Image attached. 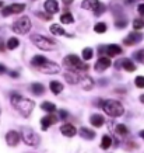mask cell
I'll return each instance as SVG.
<instances>
[{
  "mask_svg": "<svg viewBox=\"0 0 144 153\" xmlns=\"http://www.w3.org/2000/svg\"><path fill=\"white\" fill-rule=\"evenodd\" d=\"M116 132H118L119 135H127V132H129V131H127V128H126L125 125L119 124V125L116 126Z\"/></svg>",
  "mask_w": 144,
  "mask_h": 153,
  "instance_id": "33",
  "label": "cell"
},
{
  "mask_svg": "<svg viewBox=\"0 0 144 153\" xmlns=\"http://www.w3.org/2000/svg\"><path fill=\"white\" fill-rule=\"evenodd\" d=\"M0 7H3V1H0Z\"/></svg>",
  "mask_w": 144,
  "mask_h": 153,
  "instance_id": "44",
  "label": "cell"
},
{
  "mask_svg": "<svg viewBox=\"0 0 144 153\" xmlns=\"http://www.w3.org/2000/svg\"><path fill=\"white\" fill-rule=\"evenodd\" d=\"M116 65H118V68H119V66H122V68H123L125 70H127V72H134V70H136V65L132 62L130 59H123L120 63L118 62Z\"/></svg>",
  "mask_w": 144,
  "mask_h": 153,
  "instance_id": "17",
  "label": "cell"
},
{
  "mask_svg": "<svg viewBox=\"0 0 144 153\" xmlns=\"http://www.w3.org/2000/svg\"><path fill=\"white\" fill-rule=\"evenodd\" d=\"M6 142H7L9 146H15V145H18L20 134L18 132H15V131H10V132H7V135H6Z\"/></svg>",
  "mask_w": 144,
  "mask_h": 153,
  "instance_id": "11",
  "label": "cell"
},
{
  "mask_svg": "<svg viewBox=\"0 0 144 153\" xmlns=\"http://www.w3.org/2000/svg\"><path fill=\"white\" fill-rule=\"evenodd\" d=\"M11 104H13L24 117H28L31 114V111L34 110V101L28 100V98H24L23 96H18V94H13V96H11Z\"/></svg>",
  "mask_w": 144,
  "mask_h": 153,
  "instance_id": "1",
  "label": "cell"
},
{
  "mask_svg": "<svg viewBox=\"0 0 144 153\" xmlns=\"http://www.w3.org/2000/svg\"><path fill=\"white\" fill-rule=\"evenodd\" d=\"M29 39L32 41V44H35V47L42 49V51H51V49H53V48L56 47L55 41L43 37L41 34H32V35L29 37Z\"/></svg>",
  "mask_w": 144,
  "mask_h": 153,
  "instance_id": "3",
  "label": "cell"
},
{
  "mask_svg": "<svg viewBox=\"0 0 144 153\" xmlns=\"http://www.w3.org/2000/svg\"><path fill=\"white\" fill-rule=\"evenodd\" d=\"M140 136H141V138L144 139V131H140Z\"/></svg>",
  "mask_w": 144,
  "mask_h": 153,
  "instance_id": "43",
  "label": "cell"
},
{
  "mask_svg": "<svg viewBox=\"0 0 144 153\" xmlns=\"http://www.w3.org/2000/svg\"><path fill=\"white\" fill-rule=\"evenodd\" d=\"M112 145V138L108 136V135H104L102 136V140H101V148L102 149H109Z\"/></svg>",
  "mask_w": 144,
  "mask_h": 153,
  "instance_id": "27",
  "label": "cell"
},
{
  "mask_svg": "<svg viewBox=\"0 0 144 153\" xmlns=\"http://www.w3.org/2000/svg\"><path fill=\"white\" fill-rule=\"evenodd\" d=\"M4 72H6L4 65H1V63H0V73H4Z\"/></svg>",
  "mask_w": 144,
  "mask_h": 153,
  "instance_id": "38",
  "label": "cell"
},
{
  "mask_svg": "<svg viewBox=\"0 0 144 153\" xmlns=\"http://www.w3.org/2000/svg\"><path fill=\"white\" fill-rule=\"evenodd\" d=\"M18 45H20V41L17 38H10L9 41H7V48L9 49H15Z\"/></svg>",
  "mask_w": 144,
  "mask_h": 153,
  "instance_id": "29",
  "label": "cell"
},
{
  "mask_svg": "<svg viewBox=\"0 0 144 153\" xmlns=\"http://www.w3.org/2000/svg\"><path fill=\"white\" fill-rule=\"evenodd\" d=\"M140 101L144 104V94H141V96H140Z\"/></svg>",
  "mask_w": 144,
  "mask_h": 153,
  "instance_id": "42",
  "label": "cell"
},
{
  "mask_svg": "<svg viewBox=\"0 0 144 153\" xmlns=\"http://www.w3.org/2000/svg\"><path fill=\"white\" fill-rule=\"evenodd\" d=\"M60 117H62V118H66V117H67V112L62 110V111H60Z\"/></svg>",
  "mask_w": 144,
  "mask_h": 153,
  "instance_id": "39",
  "label": "cell"
},
{
  "mask_svg": "<svg viewBox=\"0 0 144 153\" xmlns=\"http://www.w3.org/2000/svg\"><path fill=\"white\" fill-rule=\"evenodd\" d=\"M41 108L43 110V111L49 112V114H52V112L56 111V105H55V104H52V102H49V101L42 102V104H41Z\"/></svg>",
  "mask_w": 144,
  "mask_h": 153,
  "instance_id": "24",
  "label": "cell"
},
{
  "mask_svg": "<svg viewBox=\"0 0 144 153\" xmlns=\"http://www.w3.org/2000/svg\"><path fill=\"white\" fill-rule=\"evenodd\" d=\"M63 3H65V4H71L73 0H63Z\"/></svg>",
  "mask_w": 144,
  "mask_h": 153,
  "instance_id": "40",
  "label": "cell"
},
{
  "mask_svg": "<svg viewBox=\"0 0 144 153\" xmlns=\"http://www.w3.org/2000/svg\"><path fill=\"white\" fill-rule=\"evenodd\" d=\"M35 69L41 70V72L48 73V74H52V73L55 74V73H59V72H60V66L57 65V63H55V62H51V60L45 59L41 65L38 66V68H35Z\"/></svg>",
  "mask_w": 144,
  "mask_h": 153,
  "instance_id": "7",
  "label": "cell"
},
{
  "mask_svg": "<svg viewBox=\"0 0 144 153\" xmlns=\"http://www.w3.org/2000/svg\"><path fill=\"white\" fill-rule=\"evenodd\" d=\"M115 25H116L118 28H123V27H126V25H127V23H126L125 20H122V21H116V23H115Z\"/></svg>",
  "mask_w": 144,
  "mask_h": 153,
  "instance_id": "35",
  "label": "cell"
},
{
  "mask_svg": "<svg viewBox=\"0 0 144 153\" xmlns=\"http://www.w3.org/2000/svg\"><path fill=\"white\" fill-rule=\"evenodd\" d=\"M31 91H32L35 96H39V94L43 93V86L41 83H32L31 84Z\"/></svg>",
  "mask_w": 144,
  "mask_h": 153,
  "instance_id": "25",
  "label": "cell"
},
{
  "mask_svg": "<svg viewBox=\"0 0 144 153\" xmlns=\"http://www.w3.org/2000/svg\"><path fill=\"white\" fill-rule=\"evenodd\" d=\"M91 58H93V49H91V48H84L83 49V59L90 60Z\"/></svg>",
  "mask_w": 144,
  "mask_h": 153,
  "instance_id": "30",
  "label": "cell"
},
{
  "mask_svg": "<svg viewBox=\"0 0 144 153\" xmlns=\"http://www.w3.org/2000/svg\"><path fill=\"white\" fill-rule=\"evenodd\" d=\"M80 135H81L83 138H85V139H94V138H95V132L88 129V128H81V129H80Z\"/></svg>",
  "mask_w": 144,
  "mask_h": 153,
  "instance_id": "22",
  "label": "cell"
},
{
  "mask_svg": "<svg viewBox=\"0 0 144 153\" xmlns=\"http://www.w3.org/2000/svg\"><path fill=\"white\" fill-rule=\"evenodd\" d=\"M60 21L63 24H71L73 21H74V19H73V16H71L69 11H66V13H63L60 16Z\"/></svg>",
  "mask_w": 144,
  "mask_h": 153,
  "instance_id": "26",
  "label": "cell"
},
{
  "mask_svg": "<svg viewBox=\"0 0 144 153\" xmlns=\"http://www.w3.org/2000/svg\"><path fill=\"white\" fill-rule=\"evenodd\" d=\"M49 87H51V91L53 94H59L62 93V90H63V84L60 83V82H51V84H49Z\"/></svg>",
  "mask_w": 144,
  "mask_h": 153,
  "instance_id": "21",
  "label": "cell"
},
{
  "mask_svg": "<svg viewBox=\"0 0 144 153\" xmlns=\"http://www.w3.org/2000/svg\"><path fill=\"white\" fill-rule=\"evenodd\" d=\"M90 122H91V125H93V126H97V128H99V126L104 125L105 120H104L102 115H98V114H95V115H91V118H90Z\"/></svg>",
  "mask_w": 144,
  "mask_h": 153,
  "instance_id": "19",
  "label": "cell"
},
{
  "mask_svg": "<svg viewBox=\"0 0 144 153\" xmlns=\"http://www.w3.org/2000/svg\"><path fill=\"white\" fill-rule=\"evenodd\" d=\"M20 138H23L24 142L27 145H29V146H38L39 145V136L31 128H25L24 126L23 129H21V136Z\"/></svg>",
  "mask_w": 144,
  "mask_h": 153,
  "instance_id": "5",
  "label": "cell"
},
{
  "mask_svg": "<svg viewBox=\"0 0 144 153\" xmlns=\"http://www.w3.org/2000/svg\"><path fill=\"white\" fill-rule=\"evenodd\" d=\"M24 10H25V4H23V3H14V4H11V6L3 7V10H1V14H3L4 17H7V16H10V14L23 13Z\"/></svg>",
  "mask_w": 144,
  "mask_h": 153,
  "instance_id": "8",
  "label": "cell"
},
{
  "mask_svg": "<svg viewBox=\"0 0 144 153\" xmlns=\"http://www.w3.org/2000/svg\"><path fill=\"white\" fill-rule=\"evenodd\" d=\"M134 58L139 60L140 63H143V65H144V49H141V51H139V52H136Z\"/></svg>",
  "mask_w": 144,
  "mask_h": 153,
  "instance_id": "34",
  "label": "cell"
},
{
  "mask_svg": "<svg viewBox=\"0 0 144 153\" xmlns=\"http://www.w3.org/2000/svg\"><path fill=\"white\" fill-rule=\"evenodd\" d=\"M38 17H41L43 20H51V14H43V13H38L37 14Z\"/></svg>",
  "mask_w": 144,
  "mask_h": 153,
  "instance_id": "36",
  "label": "cell"
},
{
  "mask_svg": "<svg viewBox=\"0 0 144 153\" xmlns=\"http://www.w3.org/2000/svg\"><path fill=\"white\" fill-rule=\"evenodd\" d=\"M111 65H112V62L109 58H105V56H104V58H99L98 62L95 63V72H99V73H101L104 70H107Z\"/></svg>",
  "mask_w": 144,
  "mask_h": 153,
  "instance_id": "10",
  "label": "cell"
},
{
  "mask_svg": "<svg viewBox=\"0 0 144 153\" xmlns=\"http://www.w3.org/2000/svg\"><path fill=\"white\" fill-rule=\"evenodd\" d=\"M56 121H57V118H56L55 115H46V117H43L41 120V126H42V129L43 131H46L49 126L52 125V124H55Z\"/></svg>",
  "mask_w": 144,
  "mask_h": 153,
  "instance_id": "13",
  "label": "cell"
},
{
  "mask_svg": "<svg viewBox=\"0 0 144 153\" xmlns=\"http://www.w3.org/2000/svg\"><path fill=\"white\" fill-rule=\"evenodd\" d=\"M137 10H139V13L141 14V16H144V4H139Z\"/></svg>",
  "mask_w": 144,
  "mask_h": 153,
  "instance_id": "37",
  "label": "cell"
},
{
  "mask_svg": "<svg viewBox=\"0 0 144 153\" xmlns=\"http://www.w3.org/2000/svg\"><path fill=\"white\" fill-rule=\"evenodd\" d=\"M141 39H143V34L141 33H130L125 39H123V44L132 47V45H136L137 42H140Z\"/></svg>",
  "mask_w": 144,
  "mask_h": 153,
  "instance_id": "9",
  "label": "cell"
},
{
  "mask_svg": "<svg viewBox=\"0 0 144 153\" xmlns=\"http://www.w3.org/2000/svg\"><path fill=\"white\" fill-rule=\"evenodd\" d=\"M105 53L108 56H116L119 53H122V48L119 45H115V44H111V45H108L105 47Z\"/></svg>",
  "mask_w": 144,
  "mask_h": 153,
  "instance_id": "15",
  "label": "cell"
},
{
  "mask_svg": "<svg viewBox=\"0 0 144 153\" xmlns=\"http://www.w3.org/2000/svg\"><path fill=\"white\" fill-rule=\"evenodd\" d=\"M99 6V1L98 0H83V3H81V7L85 10H97V7Z\"/></svg>",
  "mask_w": 144,
  "mask_h": 153,
  "instance_id": "18",
  "label": "cell"
},
{
  "mask_svg": "<svg viewBox=\"0 0 144 153\" xmlns=\"http://www.w3.org/2000/svg\"><path fill=\"white\" fill-rule=\"evenodd\" d=\"M1 48H3V45H0V49H1Z\"/></svg>",
  "mask_w": 144,
  "mask_h": 153,
  "instance_id": "45",
  "label": "cell"
},
{
  "mask_svg": "<svg viewBox=\"0 0 144 153\" xmlns=\"http://www.w3.org/2000/svg\"><path fill=\"white\" fill-rule=\"evenodd\" d=\"M65 79L67 83L70 84H76V83H79L80 82V76L77 73H74L73 70H69V72H66L65 73Z\"/></svg>",
  "mask_w": 144,
  "mask_h": 153,
  "instance_id": "16",
  "label": "cell"
},
{
  "mask_svg": "<svg viewBox=\"0 0 144 153\" xmlns=\"http://www.w3.org/2000/svg\"><path fill=\"white\" fill-rule=\"evenodd\" d=\"M49 30H51V33L53 34V35H65L66 34V31L59 25V24H52Z\"/></svg>",
  "mask_w": 144,
  "mask_h": 153,
  "instance_id": "23",
  "label": "cell"
},
{
  "mask_svg": "<svg viewBox=\"0 0 144 153\" xmlns=\"http://www.w3.org/2000/svg\"><path fill=\"white\" fill-rule=\"evenodd\" d=\"M80 82L83 84V88L85 90H91L94 86V80L90 77V76H83V77H80Z\"/></svg>",
  "mask_w": 144,
  "mask_h": 153,
  "instance_id": "20",
  "label": "cell"
},
{
  "mask_svg": "<svg viewBox=\"0 0 144 153\" xmlns=\"http://www.w3.org/2000/svg\"><path fill=\"white\" fill-rule=\"evenodd\" d=\"M43 7H45V10H46V13L51 14V16L59 11V4H57L56 0H46L45 4H43Z\"/></svg>",
  "mask_w": 144,
  "mask_h": 153,
  "instance_id": "12",
  "label": "cell"
},
{
  "mask_svg": "<svg viewBox=\"0 0 144 153\" xmlns=\"http://www.w3.org/2000/svg\"><path fill=\"white\" fill-rule=\"evenodd\" d=\"M133 28L134 30H143L144 28V20L143 19H136L133 21Z\"/></svg>",
  "mask_w": 144,
  "mask_h": 153,
  "instance_id": "31",
  "label": "cell"
},
{
  "mask_svg": "<svg viewBox=\"0 0 144 153\" xmlns=\"http://www.w3.org/2000/svg\"><path fill=\"white\" fill-rule=\"evenodd\" d=\"M60 132L65 136H67V138H71V136H74L76 135V128H74V125H71V124H65V125L60 128Z\"/></svg>",
  "mask_w": 144,
  "mask_h": 153,
  "instance_id": "14",
  "label": "cell"
},
{
  "mask_svg": "<svg viewBox=\"0 0 144 153\" xmlns=\"http://www.w3.org/2000/svg\"><path fill=\"white\" fill-rule=\"evenodd\" d=\"M94 31L97 34H104L107 31V24L105 23H97L95 24V27H94Z\"/></svg>",
  "mask_w": 144,
  "mask_h": 153,
  "instance_id": "28",
  "label": "cell"
},
{
  "mask_svg": "<svg viewBox=\"0 0 144 153\" xmlns=\"http://www.w3.org/2000/svg\"><path fill=\"white\" fill-rule=\"evenodd\" d=\"M63 65L70 70H87L88 69V66L83 63V60L80 59L77 55H69L66 56L65 59H63Z\"/></svg>",
  "mask_w": 144,
  "mask_h": 153,
  "instance_id": "4",
  "label": "cell"
},
{
  "mask_svg": "<svg viewBox=\"0 0 144 153\" xmlns=\"http://www.w3.org/2000/svg\"><path fill=\"white\" fill-rule=\"evenodd\" d=\"M13 30H14V33H17V34H27L31 30V20H29V17H21V19H18L13 24Z\"/></svg>",
  "mask_w": 144,
  "mask_h": 153,
  "instance_id": "6",
  "label": "cell"
},
{
  "mask_svg": "<svg viewBox=\"0 0 144 153\" xmlns=\"http://www.w3.org/2000/svg\"><path fill=\"white\" fill-rule=\"evenodd\" d=\"M134 84L140 88H144V76H137L134 80Z\"/></svg>",
  "mask_w": 144,
  "mask_h": 153,
  "instance_id": "32",
  "label": "cell"
},
{
  "mask_svg": "<svg viewBox=\"0 0 144 153\" xmlns=\"http://www.w3.org/2000/svg\"><path fill=\"white\" fill-rule=\"evenodd\" d=\"M102 108L108 115L113 117V118L123 115V112H125L123 105H122L119 101H116V100H105V101L102 102Z\"/></svg>",
  "mask_w": 144,
  "mask_h": 153,
  "instance_id": "2",
  "label": "cell"
},
{
  "mask_svg": "<svg viewBox=\"0 0 144 153\" xmlns=\"http://www.w3.org/2000/svg\"><path fill=\"white\" fill-rule=\"evenodd\" d=\"M10 74H11L13 77H17V76H18V74H17V72H11V73H10Z\"/></svg>",
  "mask_w": 144,
  "mask_h": 153,
  "instance_id": "41",
  "label": "cell"
}]
</instances>
